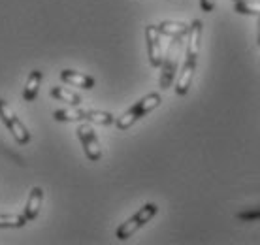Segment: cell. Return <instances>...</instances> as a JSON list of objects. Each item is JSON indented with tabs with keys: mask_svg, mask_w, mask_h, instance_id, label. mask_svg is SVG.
<instances>
[{
	"mask_svg": "<svg viewBox=\"0 0 260 245\" xmlns=\"http://www.w3.org/2000/svg\"><path fill=\"white\" fill-rule=\"evenodd\" d=\"M160 102H162V98H160L158 93H149V95H145L142 100H138L132 108H128V110L124 111L123 115L115 121L117 129L119 130H128L130 127L138 121V119H142L143 115H147L149 111H153L155 108H158Z\"/></svg>",
	"mask_w": 260,
	"mask_h": 245,
	"instance_id": "1",
	"label": "cell"
},
{
	"mask_svg": "<svg viewBox=\"0 0 260 245\" xmlns=\"http://www.w3.org/2000/svg\"><path fill=\"white\" fill-rule=\"evenodd\" d=\"M183 49V40L181 36H177L170 42L168 45V53L162 60V74H160V89H168L174 78H176L177 72V60H179V55H181Z\"/></svg>",
	"mask_w": 260,
	"mask_h": 245,
	"instance_id": "2",
	"label": "cell"
},
{
	"mask_svg": "<svg viewBox=\"0 0 260 245\" xmlns=\"http://www.w3.org/2000/svg\"><path fill=\"white\" fill-rule=\"evenodd\" d=\"M156 211H158V207H156V204H145V206L140 209V211L134 215V217H130L126 223H123V225L117 228V239H128L132 234L136 232L138 228H142L145 223H149L153 217L156 215Z\"/></svg>",
	"mask_w": 260,
	"mask_h": 245,
	"instance_id": "3",
	"label": "cell"
},
{
	"mask_svg": "<svg viewBox=\"0 0 260 245\" xmlns=\"http://www.w3.org/2000/svg\"><path fill=\"white\" fill-rule=\"evenodd\" d=\"M0 119H2V121H4V125L10 129V132L13 134L15 142L19 143V145H25V143H28V140H30L28 130L25 129V125L17 119V115L13 113V110L8 106V102H4V100H0Z\"/></svg>",
	"mask_w": 260,
	"mask_h": 245,
	"instance_id": "4",
	"label": "cell"
},
{
	"mask_svg": "<svg viewBox=\"0 0 260 245\" xmlns=\"http://www.w3.org/2000/svg\"><path fill=\"white\" fill-rule=\"evenodd\" d=\"M78 138L81 145L85 149V155L87 159L92 162H96L102 159V147H100V142H98L96 134H94V130L89 122H85V125H79L78 129Z\"/></svg>",
	"mask_w": 260,
	"mask_h": 245,
	"instance_id": "5",
	"label": "cell"
},
{
	"mask_svg": "<svg viewBox=\"0 0 260 245\" xmlns=\"http://www.w3.org/2000/svg\"><path fill=\"white\" fill-rule=\"evenodd\" d=\"M145 38H147V53H149V63L151 66H162L164 55L162 47H160V33L155 25L145 26Z\"/></svg>",
	"mask_w": 260,
	"mask_h": 245,
	"instance_id": "6",
	"label": "cell"
},
{
	"mask_svg": "<svg viewBox=\"0 0 260 245\" xmlns=\"http://www.w3.org/2000/svg\"><path fill=\"white\" fill-rule=\"evenodd\" d=\"M202 23L200 19L192 21V25L189 26V40H187V58L190 60H196L198 58V53H200V40H202Z\"/></svg>",
	"mask_w": 260,
	"mask_h": 245,
	"instance_id": "7",
	"label": "cell"
},
{
	"mask_svg": "<svg viewBox=\"0 0 260 245\" xmlns=\"http://www.w3.org/2000/svg\"><path fill=\"white\" fill-rule=\"evenodd\" d=\"M196 72V60H190V58H185V65L181 68V74H179V81L176 85V93L179 97L187 95L190 89V83H192V78H194Z\"/></svg>",
	"mask_w": 260,
	"mask_h": 245,
	"instance_id": "8",
	"label": "cell"
},
{
	"mask_svg": "<svg viewBox=\"0 0 260 245\" xmlns=\"http://www.w3.org/2000/svg\"><path fill=\"white\" fill-rule=\"evenodd\" d=\"M60 79L68 85L79 87V89L91 90L94 87V79L91 76H85V74H79V72H74V70H62L60 72Z\"/></svg>",
	"mask_w": 260,
	"mask_h": 245,
	"instance_id": "9",
	"label": "cell"
},
{
	"mask_svg": "<svg viewBox=\"0 0 260 245\" xmlns=\"http://www.w3.org/2000/svg\"><path fill=\"white\" fill-rule=\"evenodd\" d=\"M42 202H44V191L40 187H34L32 191H30V194H28V202H26V207H25L26 221H34L38 217Z\"/></svg>",
	"mask_w": 260,
	"mask_h": 245,
	"instance_id": "10",
	"label": "cell"
},
{
	"mask_svg": "<svg viewBox=\"0 0 260 245\" xmlns=\"http://www.w3.org/2000/svg\"><path fill=\"white\" fill-rule=\"evenodd\" d=\"M158 33L170 38H177V36H185L189 34V25L187 23H179V21H162L160 25H156Z\"/></svg>",
	"mask_w": 260,
	"mask_h": 245,
	"instance_id": "11",
	"label": "cell"
},
{
	"mask_svg": "<svg viewBox=\"0 0 260 245\" xmlns=\"http://www.w3.org/2000/svg\"><path fill=\"white\" fill-rule=\"evenodd\" d=\"M42 78H44V74H42L40 70L30 72V76H28V79H26V85H25V93H23V98H25V102H32L34 98L38 97Z\"/></svg>",
	"mask_w": 260,
	"mask_h": 245,
	"instance_id": "12",
	"label": "cell"
},
{
	"mask_svg": "<svg viewBox=\"0 0 260 245\" xmlns=\"http://www.w3.org/2000/svg\"><path fill=\"white\" fill-rule=\"evenodd\" d=\"M51 97L59 98L60 102L72 104V106H79V104H81V97H79V95H76L74 90L64 89V87H53V89H51Z\"/></svg>",
	"mask_w": 260,
	"mask_h": 245,
	"instance_id": "13",
	"label": "cell"
},
{
	"mask_svg": "<svg viewBox=\"0 0 260 245\" xmlns=\"http://www.w3.org/2000/svg\"><path fill=\"white\" fill-rule=\"evenodd\" d=\"M87 111L79 110V108H68V110H57L53 113L55 121H81L85 119Z\"/></svg>",
	"mask_w": 260,
	"mask_h": 245,
	"instance_id": "14",
	"label": "cell"
},
{
	"mask_svg": "<svg viewBox=\"0 0 260 245\" xmlns=\"http://www.w3.org/2000/svg\"><path fill=\"white\" fill-rule=\"evenodd\" d=\"M234 10L241 15H258L260 17V0H240L236 2Z\"/></svg>",
	"mask_w": 260,
	"mask_h": 245,
	"instance_id": "15",
	"label": "cell"
},
{
	"mask_svg": "<svg viewBox=\"0 0 260 245\" xmlns=\"http://www.w3.org/2000/svg\"><path fill=\"white\" fill-rule=\"evenodd\" d=\"M26 223L25 215H0V228H21Z\"/></svg>",
	"mask_w": 260,
	"mask_h": 245,
	"instance_id": "16",
	"label": "cell"
},
{
	"mask_svg": "<svg viewBox=\"0 0 260 245\" xmlns=\"http://www.w3.org/2000/svg\"><path fill=\"white\" fill-rule=\"evenodd\" d=\"M85 119H89L91 122H96V125H111L113 122V115L108 113V111H96V110H89Z\"/></svg>",
	"mask_w": 260,
	"mask_h": 245,
	"instance_id": "17",
	"label": "cell"
},
{
	"mask_svg": "<svg viewBox=\"0 0 260 245\" xmlns=\"http://www.w3.org/2000/svg\"><path fill=\"white\" fill-rule=\"evenodd\" d=\"M238 217L241 221H254V219H260V207L258 209H249V211H241L238 213Z\"/></svg>",
	"mask_w": 260,
	"mask_h": 245,
	"instance_id": "18",
	"label": "cell"
},
{
	"mask_svg": "<svg viewBox=\"0 0 260 245\" xmlns=\"http://www.w3.org/2000/svg\"><path fill=\"white\" fill-rule=\"evenodd\" d=\"M200 6H202V12H213L215 10V0H200Z\"/></svg>",
	"mask_w": 260,
	"mask_h": 245,
	"instance_id": "19",
	"label": "cell"
},
{
	"mask_svg": "<svg viewBox=\"0 0 260 245\" xmlns=\"http://www.w3.org/2000/svg\"><path fill=\"white\" fill-rule=\"evenodd\" d=\"M258 45H260V19H258Z\"/></svg>",
	"mask_w": 260,
	"mask_h": 245,
	"instance_id": "20",
	"label": "cell"
},
{
	"mask_svg": "<svg viewBox=\"0 0 260 245\" xmlns=\"http://www.w3.org/2000/svg\"><path fill=\"white\" fill-rule=\"evenodd\" d=\"M234 2H240V0H234Z\"/></svg>",
	"mask_w": 260,
	"mask_h": 245,
	"instance_id": "21",
	"label": "cell"
}]
</instances>
